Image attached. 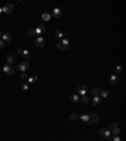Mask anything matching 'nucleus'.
Here are the masks:
<instances>
[{"label":"nucleus","mask_w":126,"mask_h":141,"mask_svg":"<svg viewBox=\"0 0 126 141\" xmlns=\"http://www.w3.org/2000/svg\"><path fill=\"white\" fill-rule=\"evenodd\" d=\"M20 87H22L23 91H28V89H29V84H28L27 82H23V83L20 84Z\"/></svg>","instance_id":"23"},{"label":"nucleus","mask_w":126,"mask_h":141,"mask_svg":"<svg viewBox=\"0 0 126 141\" xmlns=\"http://www.w3.org/2000/svg\"><path fill=\"white\" fill-rule=\"evenodd\" d=\"M37 81H38V76L34 74V76H32V77L28 78V84H29V83H35Z\"/></svg>","instance_id":"17"},{"label":"nucleus","mask_w":126,"mask_h":141,"mask_svg":"<svg viewBox=\"0 0 126 141\" xmlns=\"http://www.w3.org/2000/svg\"><path fill=\"white\" fill-rule=\"evenodd\" d=\"M61 15H62V10H61L59 8H56V9H53V12H52V15H51V17H53V18L58 19Z\"/></svg>","instance_id":"12"},{"label":"nucleus","mask_w":126,"mask_h":141,"mask_svg":"<svg viewBox=\"0 0 126 141\" xmlns=\"http://www.w3.org/2000/svg\"><path fill=\"white\" fill-rule=\"evenodd\" d=\"M54 35L57 37V38H61V39H63V32L62 30H56V33H54Z\"/></svg>","instance_id":"22"},{"label":"nucleus","mask_w":126,"mask_h":141,"mask_svg":"<svg viewBox=\"0 0 126 141\" xmlns=\"http://www.w3.org/2000/svg\"><path fill=\"white\" fill-rule=\"evenodd\" d=\"M78 118H79V116H78L77 113H71V115H69V120H71V121H77Z\"/></svg>","instance_id":"21"},{"label":"nucleus","mask_w":126,"mask_h":141,"mask_svg":"<svg viewBox=\"0 0 126 141\" xmlns=\"http://www.w3.org/2000/svg\"><path fill=\"white\" fill-rule=\"evenodd\" d=\"M91 102H92V105H93V106H98V105H100V102H101V97H100V96H95V97H93V100H92Z\"/></svg>","instance_id":"15"},{"label":"nucleus","mask_w":126,"mask_h":141,"mask_svg":"<svg viewBox=\"0 0 126 141\" xmlns=\"http://www.w3.org/2000/svg\"><path fill=\"white\" fill-rule=\"evenodd\" d=\"M2 10H3V13H5V14H12L13 10H14V5H13V4H7L4 8H2Z\"/></svg>","instance_id":"9"},{"label":"nucleus","mask_w":126,"mask_h":141,"mask_svg":"<svg viewBox=\"0 0 126 141\" xmlns=\"http://www.w3.org/2000/svg\"><path fill=\"white\" fill-rule=\"evenodd\" d=\"M69 100H71L72 102L76 103V102L79 101V96H78V95H71V96H69Z\"/></svg>","instance_id":"18"},{"label":"nucleus","mask_w":126,"mask_h":141,"mask_svg":"<svg viewBox=\"0 0 126 141\" xmlns=\"http://www.w3.org/2000/svg\"><path fill=\"white\" fill-rule=\"evenodd\" d=\"M14 61H15V57H14L13 54L8 56V58H7V62H8V64H12V63H13Z\"/></svg>","instance_id":"20"},{"label":"nucleus","mask_w":126,"mask_h":141,"mask_svg":"<svg viewBox=\"0 0 126 141\" xmlns=\"http://www.w3.org/2000/svg\"><path fill=\"white\" fill-rule=\"evenodd\" d=\"M27 34H28V37H34L35 35V30L34 29H28L27 30Z\"/></svg>","instance_id":"24"},{"label":"nucleus","mask_w":126,"mask_h":141,"mask_svg":"<svg viewBox=\"0 0 126 141\" xmlns=\"http://www.w3.org/2000/svg\"><path fill=\"white\" fill-rule=\"evenodd\" d=\"M115 127H118V123H117V122H111V123L108 125V128H111V130L115 128Z\"/></svg>","instance_id":"27"},{"label":"nucleus","mask_w":126,"mask_h":141,"mask_svg":"<svg viewBox=\"0 0 126 141\" xmlns=\"http://www.w3.org/2000/svg\"><path fill=\"white\" fill-rule=\"evenodd\" d=\"M97 121H98V115L97 113H90L88 115V121H87L88 125H95Z\"/></svg>","instance_id":"4"},{"label":"nucleus","mask_w":126,"mask_h":141,"mask_svg":"<svg viewBox=\"0 0 126 141\" xmlns=\"http://www.w3.org/2000/svg\"><path fill=\"white\" fill-rule=\"evenodd\" d=\"M4 44H5V43H4L2 39H0V49H3V48H4Z\"/></svg>","instance_id":"32"},{"label":"nucleus","mask_w":126,"mask_h":141,"mask_svg":"<svg viewBox=\"0 0 126 141\" xmlns=\"http://www.w3.org/2000/svg\"><path fill=\"white\" fill-rule=\"evenodd\" d=\"M17 53H18V54H20V56H23L24 61H28V59L32 57L30 52H29V51H25V49H18V51H17Z\"/></svg>","instance_id":"3"},{"label":"nucleus","mask_w":126,"mask_h":141,"mask_svg":"<svg viewBox=\"0 0 126 141\" xmlns=\"http://www.w3.org/2000/svg\"><path fill=\"white\" fill-rule=\"evenodd\" d=\"M29 68H30L29 62H28V61H22L20 63H18V64H17L15 71H19V72H22V73H25Z\"/></svg>","instance_id":"1"},{"label":"nucleus","mask_w":126,"mask_h":141,"mask_svg":"<svg viewBox=\"0 0 126 141\" xmlns=\"http://www.w3.org/2000/svg\"><path fill=\"white\" fill-rule=\"evenodd\" d=\"M3 72L7 73V74H9V76H12V74L15 73V68H13L10 64H5V66L3 67Z\"/></svg>","instance_id":"6"},{"label":"nucleus","mask_w":126,"mask_h":141,"mask_svg":"<svg viewBox=\"0 0 126 141\" xmlns=\"http://www.w3.org/2000/svg\"><path fill=\"white\" fill-rule=\"evenodd\" d=\"M2 40L4 43H9V42H12V35L8 34V33H3L2 34Z\"/></svg>","instance_id":"13"},{"label":"nucleus","mask_w":126,"mask_h":141,"mask_svg":"<svg viewBox=\"0 0 126 141\" xmlns=\"http://www.w3.org/2000/svg\"><path fill=\"white\" fill-rule=\"evenodd\" d=\"M2 34H3V33H2V32H0V38H2Z\"/></svg>","instance_id":"34"},{"label":"nucleus","mask_w":126,"mask_h":141,"mask_svg":"<svg viewBox=\"0 0 126 141\" xmlns=\"http://www.w3.org/2000/svg\"><path fill=\"white\" fill-rule=\"evenodd\" d=\"M28 78H29V77H28L27 73H22V79H23V81H28Z\"/></svg>","instance_id":"29"},{"label":"nucleus","mask_w":126,"mask_h":141,"mask_svg":"<svg viewBox=\"0 0 126 141\" xmlns=\"http://www.w3.org/2000/svg\"><path fill=\"white\" fill-rule=\"evenodd\" d=\"M115 136H118V133H120V127H115V128H112V131H111Z\"/></svg>","instance_id":"26"},{"label":"nucleus","mask_w":126,"mask_h":141,"mask_svg":"<svg viewBox=\"0 0 126 141\" xmlns=\"http://www.w3.org/2000/svg\"><path fill=\"white\" fill-rule=\"evenodd\" d=\"M79 101H81L83 105H87V103H90V102H91V98H90V96L85 95V96H82V97L79 98Z\"/></svg>","instance_id":"14"},{"label":"nucleus","mask_w":126,"mask_h":141,"mask_svg":"<svg viewBox=\"0 0 126 141\" xmlns=\"http://www.w3.org/2000/svg\"><path fill=\"white\" fill-rule=\"evenodd\" d=\"M79 118L87 123V121H88V115H82V116H79Z\"/></svg>","instance_id":"28"},{"label":"nucleus","mask_w":126,"mask_h":141,"mask_svg":"<svg viewBox=\"0 0 126 141\" xmlns=\"http://www.w3.org/2000/svg\"><path fill=\"white\" fill-rule=\"evenodd\" d=\"M69 47V40L68 39H61L59 42H58V44H57V49L58 51H66L67 48Z\"/></svg>","instance_id":"2"},{"label":"nucleus","mask_w":126,"mask_h":141,"mask_svg":"<svg viewBox=\"0 0 126 141\" xmlns=\"http://www.w3.org/2000/svg\"><path fill=\"white\" fill-rule=\"evenodd\" d=\"M111 141H121V138H120L118 136H113V137L111 138Z\"/></svg>","instance_id":"31"},{"label":"nucleus","mask_w":126,"mask_h":141,"mask_svg":"<svg viewBox=\"0 0 126 141\" xmlns=\"http://www.w3.org/2000/svg\"><path fill=\"white\" fill-rule=\"evenodd\" d=\"M34 30H35V34H38V35H42V34H46L47 33V28H46L44 24H39Z\"/></svg>","instance_id":"5"},{"label":"nucleus","mask_w":126,"mask_h":141,"mask_svg":"<svg viewBox=\"0 0 126 141\" xmlns=\"http://www.w3.org/2000/svg\"><path fill=\"white\" fill-rule=\"evenodd\" d=\"M3 13V10H2V8H0V14H2Z\"/></svg>","instance_id":"33"},{"label":"nucleus","mask_w":126,"mask_h":141,"mask_svg":"<svg viewBox=\"0 0 126 141\" xmlns=\"http://www.w3.org/2000/svg\"><path fill=\"white\" fill-rule=\"evenodd\" d=\"M115 71H116L117 73H121V72H122V68H121V66H117V67L115 68Z\"/></svg>","instance_id":"30"},{"label":"nucleus","mask_w":126,"mask_h":141,"mask_svg":"<svg viewBox=\"0 0 126 141\" xmlns=\"http://www.w3.org/2000/svg\"><path fill=\"white\" fill-rule=\"evenodd\" d=\"M34 44H35L37 47H39V48H43V47L46 45V39H44L43 37H37L35 40H34Z\"/></svg>","instance_id":"7"},{"label":"nucleus","mask_w":126,"mask_h":141,"mask_svg":"<svg viewBox=\"0 0 126 141\" xmlns=\"http://www.w3.org/2000/svg\"><path fill=\"white\" fill-rule=\"evenodd\" d=\"M98 133H100L102 137H105V138H110V137H111V131H110L108 128H101V130L98 131Z\"/></svg>","instance_id":"8"},{"label":"nucleus","mask_w":126,"mask_h":141,"mask_svg":"<svg viewBox=\"0 0 126 141\" xmlns=\"http://www.w3.org/2000/svg\"><path fill=\"white\" fill-rule=\"evenodd\" d=\"M108 83H110L111 86H116V84L118 83V76H117V74H111L110 78H108Z\"/></svg>","instance_id":"10"},{"label":"nucleus","mask_w":126,"mask_h":141,"mask_svg":"<svg viewBox=\"0 0 126 141\" xmlns=\"http://www.w3.org/2000/svg\"><path fill=\"white\" fill-rule=\"evenodd\" d=\"M108 95H110V92L106 91V89H101V92H100V97L101 98H106V97H108Z\"/></svg>","instance_id":"16"},{"label":"nucleus","mask_w":126,"mask_h":141,"mask_svg":"<svg viewBox=\"0 0 126 141\" xmlns=\"http://www.w3.org/2000/svg\"><path fill=\"white\" fill-rule=\"evenodd\" d=\"M77 91H78V96H79V95H81V96H85V95H87L88 88H87L86 84H81V86H78Z\"/></svg>","instance_id":"11"},{"label":"nucleus","mask_w":126,"mask_h":141,"mask_svg":"<svg viewBox=\"0 0 126 141\" xmlns=\"http://www.w3.org/2000/svg\"><path fill=\"white\" fill-rule=\"evenodd\" d=\"M101 89H102V88H100V87H98V88H97V87H95V88H92V91H91V92H92V95H93V96H98V95H100V92H101Z\"/></svg>","instance_id":"19"},{"label":"nucleus","mask_w":126,"mask_h":141,"mask_svg":"<svg viewBox=\"0 0 126 141\" xmlns=\"http://www.w3.org/2000/svg\"><path fill=\"white\" fill-rule=\"evenodd\" d=\"M42 19H43V20H46V22H48V20L51 19V14H47V13H44V14L42 15Z\"/></svg>","instance_id":"25"}]
</instances>
